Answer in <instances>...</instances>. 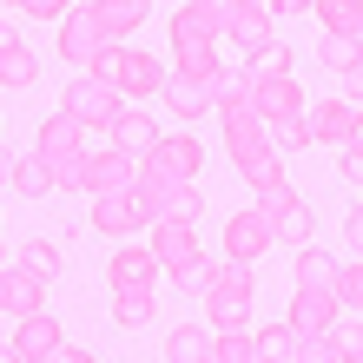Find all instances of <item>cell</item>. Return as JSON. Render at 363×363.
Returning a JSON list of instances; mask_svg holds the SVG:
<instances>
[{"instance_id": "6da1fadb", "label": "cell", "mask_w": 363, "mask_h": 363, "mask_svg": "<svg viewBox=\"0 0 363 363\" xmlns=\"http://www.w3.org/2000/svg\"><path fill=\"white\" fill-rule=\"evenodd\" d=\"M251 264H211V284H205V304H211V330H245L251 317Z\"/></svg>"}, {"instance_id": "7a4b0ae2", "label": "cell", "mask_w": 363, "mask_h": 363, "mask_svg": "<svg viewBox=\"0 0 363 363\" xmlns=\"http://www.w3.org/2000/svg\"><path fill=\"white\" fill-rule=\"evenodd\" d=\"M199 165H205V145L191 139V133H159V139L139 152V179L185 185V179H199Z\"/></svg>"}, {"instance_id": "3957f363", "label": "cell", "mask_w": 363, "mask_h": 363, "mask_svg": "<svg viewBox=\"0 0 363 363\" xmlns=\"http://www.w3.org/2000/svg\"><path fill=\"white\" fill-rule=\"evenodd\" d=\"M133 205H139V218L145 225H159V218H199V205H205V191L199 185H165V179H133Z\"/></svg>"}, {"instance_id": "277c9868", "label": "cell", "mask_w": 363, "mask_h": 363, "mask_svg": "<svg viewBox=\"0 0 363 363\" xmlns=\"http://www.w3.org/2000/svg\"><path fill=\"white\" fill-rule=\"evenodd\" d=\"M245 99H251V113H258L264 125L304 113V86H297L291 73H245Z\"/></svg>"}, {"instance_id": "5b68a950", "label": "cell", "mask_w": 363, "mask_h": 363, "mask_svg": "<svg viewBox=\"0 0 363 363\" xmlns=\"http://www.w3.org/2000/svg\"><path fill=\"white\" fill-rule=\"evenodd\" d=\"M67 113L79 119V125H93V133H113V119L125 113V99H119V86H106V79H73L67 86Z\"/></svg>"}, {"instance_id": "8992f818", "label": "cell", "mask_w": 363, "mask_h": 363, "mask_svg": "<svg viewBox=\"0 0 363 363\" xmlns=\"http://www.w3.org/2000/svg\"><path fill=\"white\" fill-rule=\"evenodd\" d=\"M218 13H225V33H231V40H238V47H245V53H258V47H264V40H277V27H271V20H277V13L264 7V0H225V7H218Z\"/></svg>"}, {"instance_id": "52a82bcc", "label": "cell", "mask_w": 363, "mask_h": 363, "mask_svg": "<svg viewBox=\"0 0 363 363\" xmlns=\"http://www.w3.org/2000/svg\"><path fill=\"white\" fill-rule=\"evenodd\" d=\"M139 179V152H119V145H106V152H86V185L79 191H133Z\"/></svg>"}, {"instance_id": "ba28073f", "label": "cell", "mask_w": 363, "mask_h": 363, "mask_svg": "<svg viewBox=\"0 0 363 363\" xmlns=\"http://www.w3.org/2000/svg\"><path fill=\"white\" fill-rule=\"evenodd\" d=\"M159 258H152V245H119L113 251V264H106V277H113V291H159Z\"/></svg>"}, {"instance_id": "9c48e42d", "label": "cell", "mask_w": 363, "mask_h": 363, "mask_svg": "<svg viewBox=\"0 0 363 363\" xmlns=\"http://www.w3.org/2000/svg\"><path fill=\"white\" fill-rule=\"evenodd\" d=\"M271 238H277L271 218L251 205V211H238V218L225 225V258H231V264H251V258H264V245H271Z\"/></svg>"}, {"instance_id": "30bf717a", "label": "cell", "mask_w": 363, "mask_h": 363, "mask_svg": "<svg viewBox=\"0 0 363 363\" xmlns=\"http://www.w3.org/2000/svg\"><path fill=\"white\" fill-rule=\"evenodd\" d=\"M337 311H344V304H337V291H311V284H297L284 324H291L297 337H324V330L337 324Z\"/></svg>"}, {"instance_id": "8fae6325", "label": "cell", "mask_w": 363, "mask_h": 363, "mask_svg": "<svg viewBox=\"0 0 363 363\" xmlns=\"http://www.w3.org/2000/svg\"><path fill=\"white\" fill-rule=\"evenodd\" d=\"M60 350H67V337H60V324H53L47 311L20 317V330H13V357L20 363H53Z\"/></svg>"}, {"instance_id": "7c38bea8", "label": "cell", "mask_w": 363, "mask_h": 363, "mask_svg": "<svg viewBox=\"0 0 363 363\" xmlns=\"http://www.w3.org/2000/svg\"><path fill=\"white\" fill-rule=\"evenodd\" d=\"M106 47V33L93 27V7H73L60 20V60H73V67H93V53Z\"/></svg>"}, {"instance_id": "4fadbf2b", "label": "cell", "mask_w": 363, "mask_h": 363, "mask_svg": "<svg viewBox=\"0 0 363 363\" xmlns=\"http://www.w3.org/2000/svg\"><path fill=\"white\" fill-rule=\"evenodd\" d=\"M145 218H139V205H133V191H99L93 199V231L99 238H133Z\"/></svg>"}, {"instance_id": "5bb4252c", "label": "cell", "mask_w": 363, "mask_h": 363, "mask_svg": "<svg viewBox=\"0 0 363 363\" xmlns=\"http://www.w3.org/2000/svg\"><path fill=\"white\" fill-rule=\"evenodd\" d=\"M165 106H172L179 119H199L205 106H218V79H191V73H165Z\"/></svg>"}, {"instance_id": "9a60e30c", "label": "cell", "mask_w": 363, "mask_h": 363, "mask_svg": "<svg viewBox=\"0 0 363 363\" xmlns=\"http://www.w3.org/2000/svg\"><path fill=\"white\" fill-rule=\"evenodd\" d=\"M350 113H357L350 99H317V106H304L311 145H344V139H350Z\"/></svg>"}, {"instance_id": "2e32d148", "label": "cell", "mask_w": 363, "mask_h": 363, "mask_svg": "<svg viewBox=\"0 0 363 363\" xmlns=\"http://www.w3.org/2000/svg\"><path fill=\"white\" fill-rule=\"evenodd\" d=\"M40 297H47V284H40L33 271L0 264V311H7V317H33V311H40Z\"/></svg>"}, {"instance_id": "e0dca14e", "label": "cell", "mask_w": 363, "mask_h": 363, "mask_svg": "<svg viewBox=\"0 0 363 363\" xmlns=\"http://www.w3.org/2000/svg\"><path fill=\"white\" fill-rule=\"evenodd\" d=\"M113 86H119V99H145V93H159V86H165V73H159V60H152V53H133V47H125L119 73H113Z\"/></svg>"}, {"instance_id": "ac0fdd59", "label": "cell", "mask_w": 363, "mask_h": 363, "mask_svg": "<svg viewBox=\"0 0 363 363\" xmlns=\"http://www.w3.org/2000/svg\"><path fill=\"white\" fill-rule=\"evenodd\" d=\"M218 7H225V0H218ZM218 7L185 0V7L172 13V47H179V40H218V33H225V13H218Z\"/></svg>"}, {"instance_id": "d6986e66", "label": "cell", "mask_w": 363, "mask_h": 363, "mask_svg": "<svg viewBox=\"0 0 363 363\" xmlns=\"http://www.w3.org/2000/svg\"><path fill=\"white\" fill-rule=\"evenodd\" d=\"M152 258L172 271V264H185V258H199V231H191L185 218H159V238H152Z\"/></svg>"}, {"instance_id": "ffe728a7", "label": "cell", "mask_w": 363, "mask_h": 363, "mask_svg": "<svg viewBox=\"0 0 363 363\" xmlns=\"http://www.w3.org/2000/svg\"><path fill=\"white\" fill-rule=\"evenodd\" d=\"M79 133H86V125H79L67 106H60V113L40 125V145H33V159H60V152H86V145H79Z\"/></svg>"}, {"instance_id": "44dd1931", "label": "cell", "mask_w": 363, "mask_h": 363, "mask_svg": "<svg viewBox=\"0 0 363 363\" xmlns=\"http://www.w3.org/2000/svg\"><path fill=\"white\" fill-rule=\"evenodd\" d=\"M93 27H99L106 40H119V33L145 27V0H93Z\"/></svg>"}, {"instance_id": "7402d4cb", "label": "cell", "mask_w": 363, "mask_h": 363, "mask_svg": "<svg viewBox=\"0 0 363 363\" xmlns=\"http://www.w3.org/2000/svg\"><path fill=\"white\" fill-rule=\"evenodd\" d=\"M172 60H179L172 73H191V79H225V67H218V40H179Z\"/></svg>"}, {"instance_id": "603a6c76", "label": "cell", "mask_w": 363, "mask_h": 363, "mask_svg": "<svg viewBox=\"0 0 363 363\" xmlns=\"http://www.w3.org/2000/svg\"><path fill=\"white\" fill-rule=\"evenodd\" d=\"M271 231H277L284 245L304 251V245H311V231H317V218H311V205H304V199H291V205H277V211H271Z\"/></svg>"}, {"instance_id": "cb8c5ba5", "label": "cell", "mask_w": 363, "mask_h": 363, "mask_svg": "<svg viewBox=\"0 0 363 363\" xmlns=\"http://www.w3.org/2000/svg\"><path fill=\"white\" fill-rule=\"evenodd\" d=\"M165 357L172 363H205L211 357V330L205 324H179L172 337H165Z\"/></svg>"}, {"instance_id": "d4e9b609", "label": "cell", "mask_w": 363, "mask_h": 363, "mask_svg": "<svg viewBox=\"0 0 363 363\" xmlns=\"http://www.w3.org/2000/svg\"><path fill=\"white\" fill-rule=\"evenodd\" d=\"M317 60H324L330 73H350L363 60V33H324V40H317Z\"/></svg>"}, {"instance_id": "484cf974", "label": "cell", "mask_w": 363, "mask_h": 363, "mask_svg": "<svg viewBox=\"0 0 363 363\" xmlns=\"http://www.w3.org/2000/svg\"><path fill=\"white\" fill-rule=\"evenodd\" d=\"M258 337L251 330H211V363H258Z\"/></svg>"}, {"instance_id": "4316f807", "label": "cell", "mask_w": 363, "mask_h": 363, "mask_svg": "<svg viewBox=\"0 0 363 363\" xmlns=\"http://www.w3.org/2000/svg\"><path fill=\"white\" fill-rule=\"evenodd\" d=\"M311 13H317V27H324V33H357L363 0H311Z\"/></svg>"}, {"instance_id": "83f0119b", "label": "cell", "mask_w": 363, "mask_h": 363, "mask_svg": "<svg viewBox=\"0 0 363 363\" xmlns=\"http://www.w3.org/2000/svg\"><path fill=\"white\" fill-rule=\"evenodd\" d=\"M297 284L330 291L337 284V258H330V251H317V245H304V251H297Z\"/></svg>"}, {"instance_id": "f1b7e54d", "label": "cell", "mask_w": 363, "mask_h": 363, "mask_svg": "<svg viewBox=\"0 0 363 363\" xmlns=\"http://www.w3.org/2000/svg\"><path fill=\"white\" fill-rule=\"evenodd\" d=\"M152 139H159V125L145 119V113H119L113 119V145H119V152H145Z\"/></svg>"}, {"instance_id": "f546056e", "label": "cell", "mask_w": 363, "mask_h": 363, "mask_svg": "<svg viewBox=\"0 0 363 363\" xmlns=\"http://www.w3.org/2000/svg\"><path fill=\"white\" fill-rule=\"evenodd\" d=\"M33 79H40V60L13 40V47L0 53V86H33Z\"/></svg>"}, {"instance_id": "4dcf8cb0", "label": "cell", "mask_w": 363, "mask_h": 363, "mask_svg": "<svg viewBox=\"0 0 363 363\" xmlns=\"http://www.w3.org/2000/svg\"><path fill=\"white\" fill-rule=\"evenodd\" d=\"M7 185L20 191V199H47V191H53V172H47L40 159H13V179H7Z\"/></svg>"}, {"instance_id": "1f68e13d", "label": "cell", "mask_w": 363, "mask_h": 363, "mask_svg": "<svg viewBox=\"0 0 363 363\" xmlns=\"http://www.w3.org/2000/svg\"><path fill=\"white\" fill-rule=\"evenodd\" d=\"M20 271H33L40 284H53V277H60V245L53 238H33L27 251H20Z\"/></svg>"}, {"instance_id": "d6a6232c", "label": "cell", "mask_w": 363, "mask_h": 363, "mask_svg": "<svg viewBox=\"0 0 363 363\" xmlns=\"http://www.w3.org/2000/svg\"><path fill=\"white\" fill-rule=\"evenodd\" d=\"M152 304H159L152 291H119L113 297V317H119L125 330H139V324H152Z\"/></svg>"}, {"instance_id": "836d02e7", "label": "cell", "mask_w": 363, "mask_h": 363, "mask_svg": "<svg viewBox=\"0 0 363 363\" xmlns=\"http://www.w3.org/2000/svg\"><path fill=\"white\" fill-rule=\"evenodd\" d=\"M53 172V191H79L86 185V152H60V159H40Z\"/></svg>"}, {"instance_id": "e575fe53", "label": "cell", "mask_w": 363, "mask_h": 363, "mask_svg": "<svg viewBox=\"0 0 363 363\" xmlns=\"http://www.w3.org/2000/svg\"><path fill=\"white\" fill-rule=\"evenodd\" d=\"M324 344L337 350V363H363V324H344V317H337L324 330Z\"/></svg>"}, {"instance_id": "d590c367", "label": "cell", "mask_w": 363, "mask_h": 363, "mask_svg": "<svg viewBox=\"0 0 363 363\" xmlns=\"http://www.w3.org/2000/svg\"><path fill=\"white\" fill-rule=\"evenodd\" d=\"M172 284H179V291H191V297H205V284H211V258L199 251V258H185V264H172Z\"/></svg>"}, {"instance_id": "8d00e7d4", "label": "cell", "mask_w": 363, "mask_h": 363, "mask_svg": "<svg viewBox=\"0 0 363 363\" xmlns=\"http://www.w3.org/2000/svg\"><path fill=\"white\" fill-rule=\"evenodd\" d=\"M271 145H277V152H304V145H311V125H304V113L277 119V125H271Z\"/></svg>"}, {"instance_id": "74e56055", "label": "cell", "mask_w": 363, "mask_h": 363, "mask_svg": "<svg viewBox=\"0 0 363 363\" xmlns=\"http://www.w3.org/2000/svg\"><path fill=\"white\" fill-rule=\"evenodd\" d=\"M337 304H350V311H363V264H337Z\"/></svg>"}, {"instance_id": "f35d334b", "label": "cell", "mask_w": 363, "mask_h": 363, "mask_svg": "<svg viewBox=\"0 0 363 363\" xmlns=\"http://www.w3.org/2000/svg\"><path fill=\"white\" fill-rule=\"evenodd\" d=\"M251 73H291V47L284 40H264V47L251 53Z\"/></svg>"}, {"instance_id": "ab89813d", "label": "cell", "mask_w": 363, "mask_h": 363, "mask_svg": "<svg viewBox=\"0 0 363 363\" xmlns=\"http://www.w3.org/2000/svg\"><path fill=\"white\" fill-rule=\"evenodd\" d=\"M251 337H258V350H264V357H291V344H297V330H291V324H264V330H251Z\"/></svg>"}, {"instance_id": "60d3db41", "label": "cell", "mask_w": 363, "mask_h": 363, "mask_svg": "<svg viewBox=\"0 0 363 363\" xmlns=\"http://www.w3.org/2000/svg\"><path fill=\"white\" fill-rule=\"evenodd\" d=\"M119 60H125V47H119V40H106V47L93 53V67H86V73H93V79H106V86H113V73H119Z\"/></svg>"}, {"instance_id": "b9f144b4", "label": "cell", "mask_w": 363, "mask_h": 363, "mask_svg": "<svg viewBox=\"0 0 363 363\" xmlns=\"http://www.w3.org/2000/svg\"><path fill=\"white\" fill-rule=\"evenodd\" d=\"M291 363H337V350L324 344V337H297V344H291Z\"/></svg>"}, {"instance_id": "7bdbcfd3", "label": "cell", "mask_w": 363, "mask_h": 363, "mask_svg": "<svg viewBox=\"0 0 363 363\" xmlns=\"http://www.w3.org/2000/svg\"><path fill=\"white\" fill-rule=\"evenodd\" d=\"M27 13H33V20H67L73 0H27Z\"/></svg>"}, {"instance_id": "ee69618b", "label": "cell", "mask_w": 363, "mask_h": 363, "mask_svg": "<svg viewBox=\"0 0 363 363\" xmlns=\"http://www.w3.org/2000/svg\"><path fill=\"white\" fill-rule=\"evenodd\" d=\"M344 99H350V106H363V60L344 73Z\"/></svg>"}, {"instance_id": "f6af8a7d", "label": "cell", "mask_w": 363, "mask_h": 363, "mask_svg": "<svg viewBox=\"0 0 363 363\" xmlns=\"http://www.w3.org/2000/svg\"><path fill=\"white\" fill-rule=\"evenodd\" d=\"M344 238H350V245L363 251V205H357V211H350V218H344Z\"/></svg>"}, {"instance_id": "bcb514c9", "label": "cell", "mask_w": 363, "mask_h": 363, "mask_svg": "<svg viewBox=\"0 0 363 363\" xmlns=\"http://www.w3.org/2000/svg\"><path fill=\"white\" fill-rule=\"evenodd\" d=\"M344 145H350V152H363V106L350 113V139H344Z\"/></svg>"}, {"instance_id": "7dc6e473", "label": "cell", "mask_w": 363, "mask_h": 363, "mask_svg": "<svg viewBox=\"0 0 363 363\" xmlns=\"http://www.w3.org/2000/svg\"><path fill=\"white\" fill-rule=\"evenodd\" d=\"M344 179H350V185H363V152H344Z\"/></svg>"}, {"instance_id": "c3c4849f", "label": "cell", "mask_w": 363, "mask_h": 363, "mask_svg": "<svg viewBox=\"0 0 363 363\" xmlns=\"http://www.w3.org/2000/svg\"><path fill=\"white\" fill-rule=\"evenodd\" d=\"M271 13H311V0H264Z\"/></svg>"}, {"instance_id": "681fc988", "label": "cell", "mask_w": 363, "mask_h": 363, "mask_svg": "<svg viewBox=\"0 0 363 363\" xmlns=\"http://www.w3.org/2000/svg\"><path fill=\"white\" fill-rule=\"evenodd\" d=\"M53 363H99V357H93V350H60Z\"/></svg>"}, {"instance_id": "f907efd6", "label": "cell", "mask_w": 363, "mask_h": 363, "mask_svg": "<svg viewBox=\"0 0 363 363\" xmlns=\"http://www.w3.org/2000/svg\"><path fill=\"white\" fill-rule=\"evenodd\" d=\"M13 40H20V33H13V27H0V53H7V47H13Z\"/></svg>"}, {"instance_id": "816d5d0a", "label": "cell", "mask_w": 363, "mask_h": 363, "mask_svg": "<svg viewBox=\"0 0 363 363\" xmlns=\"http://www.w3.org/2000/svg\"><path fill=\"white\" fill-rule=\"evenodd\" d=\"M0 363H20V357H13V344H0Z\"/></svg>"}, {"instance_id": "f5cc1de1", "label": "cell", "mask_w": 363, "mask_h": 363, "mask_svg": "<svg viewBox=\"0 0 363 363\" xmlns=\"http://www.w3.org/2000/svg\"><path fill=\"white\" fill-rule=\"evenodd\" d=\"M258 363H291V357H258Z\"/></svg>"}, {"instance_id": "db71d44e", "label": "cell", "mask_w": 363, "mask_h": 363, "mask_svg": "<svg viewBox=\"0 0 363 363\" xmlns=\"http://www.w3.org/2000/svg\"><path fill=\"white\" fill-rule=\"evenodd\" d=\"M7 7H27V0H7Z\"/></svg>"}, {"instance_id": "11a10c76", "label": "cell", "mask_w": 363, "mask_h": 363, "mask_svg": "<svg viewBox=\"0 0 363 363\" xmlns=\"http://www.w3.org/2000/svg\"><path fill=\"white\" fill-rule=\"evenodd\" d=\"M205 7H218V0H205Z\"/></svg>"}, {"instance_id": "9f6ffc18", "label": "cell", "mask_w": 363, "mask_h": 363, "mask_svg": "<svg viewBox=\"0 0 363 363\" xmlns=\"http://www.w3.org/2000/svg\"><path fill=\"white\" fill-rule=\"evenodd\" d=\"M357 33H363V20H357Z\"/></svg>"}, {"instance_id": "6f0895ef", "label": "cell", "mask_w": 363, "mask_h": 363, "mask_svg": "<svg viewBox=\"0 0 363 363\" xmlns=\"http://www.w3.org/2000/svg\"><path fill=\"white\" fill-rule=\"evenodd\" d=\"M205 363H211V357H205Z\"/></svg>"}]
</instances>
